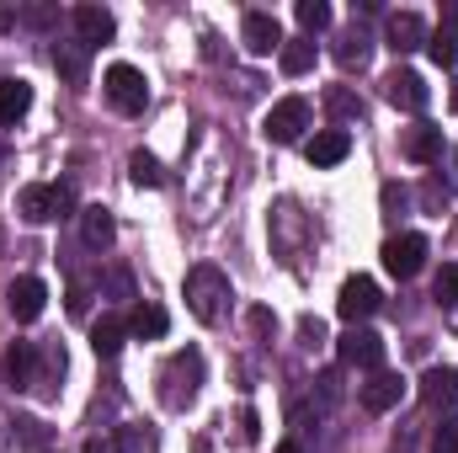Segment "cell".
<instances>
[{"mask_svg": "<svg viewBox=\"0 0 458 453\" xmlns=\"http://www.w3.org/2000/svg\"><path fill=\"white\" fill-rule=\"evenodd\" d=\"M225 304H229V278L219 267H192L187 272V310L203 321V326H219L225 321Z\"/></svg>", "mask_w": 458, "mask_h": 453, "instance_id": "1", "label": "cell"}, {"mask_svg": "<svg viewBox=\"0 0 458 453\" xmlns=\"http://www.w3.org/2000/svg\"><path fill=\"white\" fill-rule=\"evenodd\" d=\"M16 214L27 219V225H48V219H70L75 214V187H48V182H32V187H21L16 192Z\"/></svg>", "mask_w": 458, "mask_h": 453, "instance_id": "2", "label": "cell"}, {"mask_svg": "<svg viewBox=\"0 0 458 453\" xmlns=\"http://www.w3.org/2000/svg\"><path fill=\"white\" fill-rule=\"evenodd\" d=\"M160 379H165V389H160V395H165V406H171V411L192 406V400H198V384H203V352H198V346L176 352V357H171V368H165Z\"/></svg>", "mask_w": 458, "mask_h": 453, "instance_id": "3", "label": "cell"}, {"mask_svg": "<svg viewBox=\"0 0 458 453\" xmlns=\"http://www.w3.org/2000/svg\"><path fill=\"white\" fill-rule=\"evenodd\" d=\"M102 91H107V102H113L123 117H139L149 107V81H144V70H133V64H113V70L102 75Z\"/></svg>", "mask_w": 458, "mask_h": 453, "instance_id": "4", "label": "cell"}, {"mask_svg": "<svg viewBox=\"0 0 458 453\" xmlns=\"http://www.w3.org/2000/svg\"><path fill=\"white\" fill-rule=\"evenodd\" d=\"M378 256H384V272L405 283V278H416V272L427 267V235H416V229H405V235H389Z\"/></svg>", "mask_w": 458, "mask_h": 453, "instance_id": "5", "label": "cell"}, {"mask_svg": "<svg viewBox=\"0 0 458 453\" xmlns=\"http://www.w3.org/2000/svg\"><path fill=\"white\" fill-rule=\"evenodd\" d=\"M304 128H310V102H304V97L272 102V113H267V123H261V133H267L272 144H299Z\"/></svg>", "mask_w": 458, "mask_h": 453, "instance_id": "6", "label": "cell"}, {"mask_svg": "<svg viewBox=\"0 0 458 453\" xmlns=\"http://www.w3.org/2000/svg\"><path fill=\"white\" fill-rule=\"evenodd\" d=\"M378 304H384V294H378V283H373V278H362V272H357V278H346L342 294H336V315H342L346 326L368 321Z\"/></svg>", "mask_w": 458, "mask_h": 453, "instance_id": "7", "label": "cell"}, {"mask_svg": "<svg viewBox=\"0 0 458 453\" xmlns=\"http://www.w3.org/2000/svg\"><path fill=\"white\" fill-rule=\"evenodd\" d=\"M384 97H389L400 113H427V102H432V86H427L416 70H394V75L384 81Z\"/></svg>", "mask_w": 458, "mask_h": 453, "instance_id": "8", "label": "cell"}, {"mask_svg": "<svg viewBox=\"0 0 458 453\" xmlns=\"http://www.w3.org/2000/svg\"><path fill=\"white\" fill-rule=\"evenodd\" d=\"M0 379L11 389H32L38 384V346L32 341H11L5 357H0Z\"/></svg>", "mask_w": 458, "mask_h": 453, "instance_id": "9", "label": "cell"}, {"mask_svg": "<svg viewBox=\"0 0 458 453\" xmlns=\"http://www.w3.org/2000/svg\"><path fill=\"white\" fill-rule=\"evenodd\" d=\"M240 38H245V48H250V54H277V48H283V27H277V16H272V11H245Z\"/></svg>", "mask_w": 458, "mask_h": 453, "instance_id": "10", "label": "cell"}, {"mask_svg": "<svg viewBox=\"0 0 458 453\" xmlns=\"http://www.w3.org/2000/svg\"><path fill=\"white\" fill-rule=\"evenodd\" d=\"M384 43H389L394 54H416V48H427V21H421L416 11H394V16L384 21Z\"/></svg>", "mask_w": 458, "mask_h": 453, "instance_id": "11", "label": "cell"}, {"mask_svg": "<svg viewBox=\"0 0 458 453\" xmlns=\"http://www.w3.org/2000/svg\"><path fill=\"white\" fill-rule=\"evenodd\" d=\"M70 21H75V38H81L86 48L113 43V32H117V21H113V11H107V5H75V11H70Z\"/></svg>", "mask_w": 458, "mask_h": 453, "instance_id": "12", "label": "cell"}, {"mask_svg": "<svg viewBox=\"0 0 458 453\" xmlns=\"http://www.w3.org/2000/svg\"><path fill=\"white\" fill-rule=\"evenodd\" d=\"M43 304H48V288L38 283V278H16L11 288H5V310L27 326V321H38L43 315Z\"/></svg>", "mask_w": 458, "mask_h": 453, "instance_id": "13", "label": "cell"}, {"mask_svg": "<svg viewBox=\"0 0 458 453\" xmlns=\"http://www.w3.org/2000/svg\"><path fill=\"white\" fill-rule=\"evenodd\" d=\"M400 400H405V379H400V373H384V368H378V373L362 384V411H373V416L394 411Z\"/></svg>", "mask_w": 458, "mask_h": 453, "instance_id": "14", "label": "cell"}, {"mask_svg": "<svg viewBox=\"0 0 458 453\" xmlns=\"http://www.w3.org/2000/svg\"><path fill=\"white\" fill-rule=\"evenodd\" d=\"M342 363H352V368H378L384 363V337L368 331V326H352L342 337Z\"/></svg>", "mask_w": 458, "mask_h": 453, "instance_id": "15", "label": "cell"}, {"mask_svg": "<svg viewBox=\"0 0 458 453\" xmlns=\"http://www.w3.org/2000/svg\"><path fill=\"white\" fill-rule=\"evenodd\" d=\"M346 155H352V133H346V128H320V133L304 144V160H310V166H342Z\"/></svg>", "mask_w": 458, "mask_h": 453, "instance_id": "16", "label": "cell"}, {"mask_svg": "<svg viewBox=\"0 0 458 453\" xmlns=\"http://www.w3.org/2000/svg\"><path fill=\"white\" fill-rule=\"evenodd\" d=\"M54 70L70 81V86H86V75H91V48L75 38V43H54Z\"/></svg>", "mask_w": 458, "mask_h": 453, "instance_id": "17", "label": "cell"}, {"mask_svg": "<svg viewBox=\"0 0 458 453\" xmlns=\"http://www.w3.org/2000/svg\"><path fill=\"white\" fill-rule=\"evenodd\" d=\"M405 155H411L416 166H432V160H443V128H432V123H416V128H405Z\"/></svg>", "mask_w": 458, "mask_h": 453, "instance_id": "18", "label": "cell"}, {"mask_svg": "<svg viewBox=\"0 0 458 453\" xmlns=\"http://www.w3.org/2000/svg\"><path fill=\"white\" fill-rule=\"evenodd\" d=\"M171 331V315L160 310V304H133V315H128V337H139V341H160Z\"/></svg>", "mask_w": 458, "mask_h": 453, "instance_id": "19", "label": "cell"}, {"mask_svg": "<svg viewBox=\"0 0 458 453\" xmlns=\"http://www.w3.org/2000/svg\"><path fill=\"white\" fill-rule=\"evenodd\" d=\"M421 400L427 406H458V368H427L421 373Z\"/></svg>", "mask_w": 458, "mask_h": 453, "instance_id": "20", "label": "cell"}, {"mask_svg": "<svg viewBox=\"0 0 458 453\" xmlns=\"http://www.w3.org/2000/svg\"><path fill=\"white\" fill-rule=\"evenodd\" d=\"M113 235H117V225H113V214H107L102 203L81 209V240H86L91 251H107V245H113Z\"/></svg>", "mask_w": 458, "mask_h": 453, "instance_id": "21", "label": "cell"}, {"mask_svg": "<svg viewBox=\"0 0 458 453\" xmlns=\"http://www.w3.org/2000/svg\"><path fill=\"white\" fill-rule=\"evenodd\" d=\"M368 54H373V38L352 21L342 38H336V64H342V70H362V64H368Z\"/></svg>", "mask_w": 458, "mask_h": 453, "instance_id": "22", "label": "cell"}, {"mask_svg": "<svg viewBox=\"0 0 458 453\" xmlns=\"http://www.w3.org/2000/svg\"><path fill=\"white\" fill-rule=\"evenodd\" d=\"M123 341H128V321H117V315H102V321L91 326V352L107 357V363L123 352Z\"/></svg>", "mask_w": 458, "mask_h": 453, "instance_id": "23", "label": "cell"}, {"mask_svg": "<svg viewBox=\"0 0 458 453\" xmlns=\"http://www.w3.org/2000/svg\"><path fill=\"white\" fill-rule=\"evenodd\" d=\"M277 64H283V75H310L315 70V38H283Z\"/></svg>", "mask_w": 458, "mask_h": 453, "instance_id": "24", "label": "cell"}, {"mask_svg": "<svg viewBox=\"0 0 458 453\" xmlns=\"http://www.w3.org/2000/svg\"><path fill=\"white\" fill-rule=\"evenodd\" d=\"M427 54H432V64L454 70V64H458V16H448L437 32H427Z\"/></svg>", "mask_w": 458, "mask_h": 453, "instance_id": "25", "label": "cell"}, {"mask_svg": "<svg viewBox=\"0 0 458 453\" xmlns=\"http://www.w3.org/2000/svg\"><path fill=\"white\" fill-rule=\"evenodd\" d=\"M27 107H32V86L27 81H0V123L27 117Z\"/></svg>", "mask_w": 458, "mask_h": 453, "instance_id": "26", "label": "cell"}, {"mask_svg": "<svg viewBox=\"0 0 458 453\" xmlns=\"http://www.w3.org/2000/svg\"><path fill=\"white\" fill-rule=\"evenodd\" d=\"M128 176H133V187H165V171H160V160L149 150H133L128 155Z\"/></svg>", "mask_w": 458, "mask_h": 453, "instance_id": "27", "label": "cell"}, {"mask_svg": "<svg viewBox=\"0 0 458 453\" xmlns=\"http://www.w3.org/2000/svg\"><path fill=\"white\" fill-rule=\"evenodd\" d=\"M293 16H299L304 38H315V32H326V27H331V5H326V0H299V5H293Z\"/></svg>", "mask_w": 458, "mask_h": 453, "instance_id": "28", "label": "cell"}, {"mask_svg": "<svg viewBox=\"0 0 458 453\" xmlns=\"http://www.w3.org/2000/svg\"><path fill=\"white\" fill-rule=\"evenodd\" d=\"M432 299H437L443 310H458V261H443V267H437V278H432Z\"/></svg>", "mask_w": 458, "mask_h": 453, "instance_id": "29", "label": "cell"}, {"mask_svg": "<svg viewBox=\"0 0 458 453\" xmlns=\"http://www.w3.org/2000/svg\"><path fill=\"white\" fill-rule=\"evenodd\" d=\"M326 107H331V117H362V102H357V97H352V91H346V86H331V91H326Z\"/></svg>", "mask_w": 458, "mask_h": 453, "instance_id": "30", "label": "cell"}, {"mask_svg": "<svg viewBox=\"0 0 458 453\" xmlns=\"http://www.w3.org/2000/svg\"><path fill=\"white\" fill-rule=\"evenodd\" d=\"M448 198H454V192H448V182H437V176L421 187V203H427V214H443V209H448Z\"/></svg>", "mask_w": 458, "mask_h": 453, "instance_id": "31", "label": "cell"}, {"mask_svg": "<svg viewBox=\"0 0 458 453\" xmlns=\"http://www.w3.org/2000/svg\"><path fill=\"white\" fill-rule=\"evenodd\" d=\"M432 453H458V422H443L432 432Z\"/></svg>", "mask_w": 458, "mask_h": 453, "instance_id": "32", "label": "cell"}, {"mask_svg": "<svg viewBox=\"0 0 458 453\" xmlns=\"http://www.w3.org/2000/svg\"><path fill=\"white\" fill-rule=\"evenodd\" d=\"M86 310H91V288L86 283H70V315L86 321Z\"/></svg>", "mask_w": 458, "mask_h": 453, "instance_id": "33", "label": "cell"}, {"mask_svg": "<svg viewBox=\"0 0 458 453\" xmlns=\"http://www.w3.org/2000/svg\"><path fill=\"white\" fill-rule=\"evenodd\" d=\"M113 449H117V453H144V427H123Z\"/></svg>", "mask_w": 458, "mask_h": 453, "instance_id": "34", "label": "cell"}, {"mask_svg": "<svg viewBox=\"0 0 458 453\" xmlns=\"http://www.w3.org/2000/svg\"><path fill=\"white\" fill-rule=\"evenodd\" d=\"M107 283H113V294H117V299H133V278H128L123 267H117L113 278H107Z\"/></svg>", "mask_w": 458, "mask_h": 453, "instance_id": "35", "label": "cell"}, {"mask_svg": "<svg viewBox=\"0 0 458 453\" xmlns=\"http://www.w3.org/2000/svg\"><path fill=\"white\" fill-rule=\"evenodd\" d=\"M299 337L310 341V346H315V341H326V326H320V321H310V315H304V321H299Z\"/></svg>", "mask_w": 458, "mask_h": 453, "instance_id": "36", "label": "cell"}, {"mask_svg": "<svg viewBox=\"0 0 458 453\" xmlns=\"http://www.w3.org/2000/svg\"><path fill=\"white\" fill-rule=\"evenodd\" d=\"M27 21H32V27H48V21H54V11H43V5H32V11H27Z\"/></svg>", "mask_w": 458, "mask_h": 453, "instance_id": "37", "label": "cell"}, {"mask_svg": "<svg viewBox=\"0 0 458 453\" xmlns=\"http://www.w3.org/2000/svg\"><path fill=\"white\" fill-rule=\"evenodd\" d=\"M250 326H256V331L267 337V331H272V315H267V310H250Z\"/></svg>", "mask_w": 458, "mask_h": 453, "instance_id": "38", "label": "cell"}, {"mask_svg": "<svg viewBox=\"0 0 458 453\" xmlns=\"http://www.w3.org/2000/svg\"><path fill=\"white\" fill-rule=\"evenodd\" d=\"M240 432H245V438L256 443V432H261V427H256V411H245V416H240Z\"/></svg>", "mask_w": 458, "mask_h": 453, "instance_id": "39", "label": "cell"}, {"mask_svg": "<svg viewBox=\"0 0 458 453\" xmlns=\"http://www.w3.org/2000/svg\"><path fill=\"white\" fill-rule=\"evenodd\" d=\"M277 453H304V449H299V443H283V449H277Z\"/></svg>", "mask_w": 458, "mask_h": 453, "instance_id": "40", "label": "cell"}, {"mask_svg": "<svg viewBox=\"0 0 458 453\" xmlns=\"http://www.w3.org/2000/svg\"><path fill=\"white\" fill-rule=\"evenodd\" d=\"M0 251H5V225H0Z\"/></svg>", "mask_w": 458, "mask_h": 453, "instance_id": "41", "label": "cell"}]
</instances>
